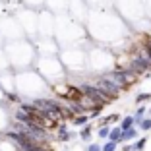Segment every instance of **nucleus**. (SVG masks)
I'll return each instance as SVG.
<instances>
[{"instance_id": "nucleus-1", "label": "nucleus", "mask_w": 151, "mask_h": 151, "mask_svg": "<svg viewBox=\"0 0 151 151\" xmlns=\"http://www.w3.org/2000/svg\"><path fill=\"white\" fill-rule=\"evenodd\" d=\"M95 87H99V89H101V91H103V93L107 95V97H111L112 101H114V99H118L120 87H118V85H114V83H112L111 80H107L105 76H103V78H99V80H97V83H95Z\"/></svg>"}, {"instance_id": "nucleus-2", "label": "nucleus", "mask_w": 151, "mask_h": 151, "mask_svg": "<svg viewBox=\"0 0 151 151\" xmlns=\"http://www.w3.org/2000/svg\"><path fill=\"white\" fill-rule=\"evenodd\" d=\"M149 68H151V62L147 60V58H143V56H136L132 62H130V68H128V70H130V72H134L136 76H139V74H143V72H147Z\"/></svg>"}, {"instance_id": "nucleus-3", "label": "nucleus", "mask_w": 151, "mask_h": 151, "mask_svg": "<svg viewBox=\"0 0 151 151\" xmlns=\"http://www.w3.org/2000/svg\"><path fill=\"white\" fill-rule=\"evenodd\" d=\"M64 99H66L68 103H78L83 95H81V91H80V87H74V85H68L66 87V91H64V95H62Z\"/></svg>"}, {"instance_id": "nucleus-4", "label": "nucleus", "mask_w": 151, "mask_h": 151, "mask_svg": "<svg viewBox=\"0 0 151 151\" xmlns=\"http://www.w3.org/2000/svg\"><path fill=\"white\" fill-rule=\"evenodd\" d=\"M136 138H138V130H136V128H130V130H126V132H122L120 142H126V139H136Z\"/></svg>"}, {"instance_id": "nucleus-5", "label": "nucleus", "mask_w": 151, "mask_h": 151, "mask_svg": "<svg viewBox=\"0 0 151 151\" xmlns=\"http://www.w3.org/2000/svg\"><path fill=\"white\" fill-rule=\"evenodd\" d=\"M118 128L122 130V132H126V130L134 128V116H126V118H122V122H120Z\"/></svg>"}, {"instance_id": "nucleus-6", "label": "nucleus", "mask_w": 151, "mask_h": 151, "mask_svg": "<svg viewBox=\"0 0 151 151\" xmlns=\"http://www.w3.org/2000/svg\"><path fill=\"white\" fill-rule=\"evenodd\" d=\"M120 136H122V130H120V128H111V134H109V142L120 143Z\"/></svg>"}, {"instance_id": "nucleus-7", "label": "nucleus", "mask_w": 151, "mask_h": 151, "mask_svg": "<svg viewBox=\"0 0 151 151\" xmlns=\"http://www.w3.org/2000/svg\"><path fill=\"white\" fill-rule=\"evenodd\" d=\"M76 126H85L89 122V116L87 114H78V116H74V120H72Z\"/></svg>"}, {"instance_id": "nucleus-8", "label": "nucleus", "mask_w": 151, "mask_h": 151, "mask_svg": "<svg viewBox=\"0 0 151 151\" xmlns=\"http://www.w3.org/2000/svg\"><path fill=\"white\" fill-rule=\"evenodd\" d=\"M145 107H139L138 111H136V116H134V124H139V122H142L143 120V114H145Z\"/></svg>"}, {"instance_id": "nucleus-9", "label": "nucleus", "mask_w": 151, "mask_h": 151, "mask_svg": "<svg viewBox=\"0 0 151 151\" xmlns=\"http://www.w3.org/2000/svg\"><path fill=\"white\" fill-rule=\"evenodd\" d=\"M145 143H147V139H145V138H139L138 142L132 145V151H142L143 147H145Z\"/></svg>"}, {"instance_id": "nucleus-10", "label": "nucleus", "mask_w": 151, "mask_h": 151, "mask_svg": "<svg viewBox=\"0 0 151 151\" xmlns=\"http://www.w3.org/2000/svg\"><path fill=\"white\" fill-rule=\"evenodd\" d=\"M109 134H111V128H109L107 124L99 128V138H103V139H105V138H109Z\"/></svg>"}, {"instance_id": "nucleus-11", "label": "nucleus", "mask_w": 151, "mask_h": 151, "mask_svg": "<svg viewBox=\"0 0 151 151\" xmlns=\"http://www.w3.org/2000/svg\"><path fill=\"white\" fill-rule=\"evenodd\" d=\"M80 136H81V139H89V136H91V126L85 124V128H81Z\"/></svg>"}, {"instance_id": "nucleus-12", "label": "nucleus", "mask_w": 151, "mask_h": 151, "mask_svg": "<svg viewBox=\"0 0 151 151\" xmlns=\"http://www.w3.org/2000/svg\"><path fill=\"white\" fill-rule=\"evenodd\" d=\"M116 145H118V143H114V142H107L105 145L101 147V151H116Z\"/></svg>"}, {"instance_id": "nucleus-13", "label": "nucleus", "mask_w": 151, "mask_h": 151, "mask_svg": "<svg viewBox=\"0 0 151 151\" xmlns=\"http://www.w3.org/2000/svg\"><path fill=\"white\" fill-rule=\"evenodd\" d=\"M147 99H151V95H149V93H139L138 97H136V101H138L139 105H142V103H145Z\"/></svg>"}, {"instance_id": "nucleus-14", "label": "nucleus", "mask_w": 151, "mask_h": 151, "mask_svg": "<svg viewBox=\"0 0 151 151\" xmlns=\"http://www.w3.org/2000/svg\"><path fill=\"white\" fill-rule=\"evenodd\" d=\"M139 126H142V130H145V132H147V130H151V120L149 118H147V120L143 118L142 122H139Z\"/></svg>"}, {"instance_id": "nucleus-15", "label": "nucleus", "mask_w": 151, "mask_h": 151, "mask_svg": "<svg viewBox=\"0 0 151 151\" xmlns=\"http://www.w3.org/2000/svg\"><path fill=\"white\" fill-rule=\"evenodd\" d=\"M87 151H101V145H99V143H89Z\"/></svg>"}, {"instance_id": "nucleus-16", "label": "nucleus", "mask_w": 151, "mask_h": 151, "mask_svg": "<svg viewBox=\"0 0 151 151\" xmlns=\"http://www.w3.org/2000/svg\"><path fill=\"white\" fill-rule=\"evenodd\" d=\"M143 50H145V54H147V60L151 62V45H145V49H143Z\"/></svg>"}, {"instance_id": "nucleus-17", "label": "nucleus", "mask_w": 151, "mask_h": 151, "mask_svg": "<svg viewBox=\"0 0 151 151\" xmlns=\"http://www.w3.org/2000/svg\"><path fill=\"white\" fill-rule=\"evenodd\" d=\"M114 120H118V114H111L107 120H105V122H114Z\"/></svg>"}, {"instance_id": "nucleus-18", "label": "nucleus", "mask_w": 151, "mask_h": 151, "mask_svg": "<svg viewBox=\"0 0 151 151\" xmlns=\"http://www.w3.org/2000/svg\"><path fill=\"white\" fill-rule=\"evenodd\" d=\"M149 114H151V109H149Z\"/></svg>"}]
</instances>
